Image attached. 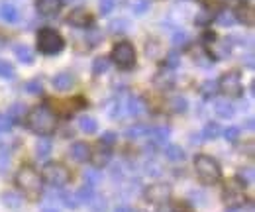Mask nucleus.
I'll use <instances>...</instances> for the list:
<instances>
[{
  "mask_svg": "<svg viewBox=\"0 0 255 212\" xmlns=\"http://www.w3.org/2000/svg\"><path fill=\"white\" fill-rule=\"evenodd\" d=\"M69 155H71L77 163H85V161H88V157H90V147H88V143H85V141H75V143L71 145Z\"/></svg>",
  "mask_w": 255,
  "mask_h": 212,
  "instance_id": "13",
  "label": "nucleus"
},
{
  "mask_svg": "<svg viewBox=\"0 0 255 212\" xmlns=\"http://www.w3.org/2000/svg\"><path fill=\"white\" fill-rule=\"evenodd\" d=\"M114 6H116V0H100V2H98V8H100V14H102V16L110 14V12L114 10Z\"/></svg>",
  "mask_w": 255,
  "mask_h": 212,
  "instance_id": "45",
  "label": "nucleus"
},
{
  "mask_svg": "<svg viewBox=\"0 0 255 212\" xmlns=\"http://www.w3.org/2000/svg\"><path fill=\"white\" fill-rule=\"evenodd\" d=\"M69 2H75V0H69Z\"/></svg>",
  "mask_w": 255,
  "mask_h": 212,
  "instance_id": "54",
  "label": "nucleus"
},
{
  "mask_svg": "<svg viewBox=\"0 0 255 212\" xmlns=\"http://www.w3.org/2000/svg\"><path fill=\"white\" fill-rule=\"evenodd\" d=\"M163 153H165V157H167L169 161H183V159L187 157L185 149H183L181 145H177V143H169V145H165Z\"/></svg>",
  "mask_w": 255,
  "mask_h": 212,
  "instance_id": "21",
  "label": "nucleus"
},
{
  "mask_svg": "<svg viewBox=\"0 0 255 212\" xmlns=\"http://www.w3.org/2000/svg\"><path fill=\"white\" fill-rule=\"evenodd\" d=\"M236 177L242 181V185H244V187L254 185V181H255V175H254V169H252V167H242V169L238 171V175H236Z\"/></svg>",
  "mask_w": 255,
  "mask_h": 212,
  "instance_id": "30",
  "label": "nucleus"
},
{
  "mask_svg": "<svg viewBox=\"0 0 255 212\" xmlns=\"http://www.w3.org/2000/svg\"><path fill=\"white\" fill-rule=\"evenodd\" d=\"M36 6H38V12L43 14V16H53V14H57L61 10L63 0H38Z\"/></svg>",
  "mask_w": 255,
  "mask_h": 212,
  "instance_id": "14",
  "label": "nucleus"
},
{
  "mask_svg": "<svg viewBox=\"0 0 255 212\" xmlns=\"http://www.w3.org/2000/svg\"><path fill=\"white\" fill-rule=\"evenodd\" d=\"M189 43V34L185 30H177L173 32V45L175 47H185Z\"/></svg>",
  "mask_w": 255,
  "mask_h": 212,
  "instance_id": "38",
  "label": "nucleus"
},
{
  "mask_svg": "<svg viewBox=\"0 0 255 212\" xmlns=\"http://www.w3.org/2000/svg\"><path fill=\"white\" fill-rule=\"evenodd\" d=\"M149 8H151L149 0H133V4H131V10L135 16H143L145 12H149Z\"/></svg>",
  "mask_w": 255,
  "mask_h": 212,
  "instance_id": "34",
  "label": "nucleus"
},
{
  "mask_svg": "<svg viewBox=\"0 0 255 212\" xmlns=\"http://www.w3.org/2000/svg\"><path fill=\"white\" fill-rule=\"evenodd\" d=\"M169 104L173 106V110H175V112H187V110H189V102H187V98H185V96H179V94L171 98Z\"/></svg>",
  "mask_w": 255,
  "mask_h": 212,
  "instance_id": "33",
  "label": "nucleus"
},
{
  "mask_svg": "<svg viewBox=\"0 0 255 212\" xmlns=\"http://www.w3.org/2000/svg\"><path fill=\"white\" fill-rule=\"evenodd\" d=\"M246 187L238 177L226 181L224 191H222V201L228 205V209H242L246 205Z\"/></svg>",
  "mask_w": 255,
  "mask_h": 212,
  "instance_id": "5",
  "label": "nucleus"
},
{
  "mask_svg": "<svg viewBox=\"0 0 255 212\" xmlns=\"http://www.w3.org/2000/svg\"><path fill=\"white\" fill-rule=\"evenodd\" d=\"M26 124H28V128H30L34 134H38V136H42V138H47V136H51V134L55 132V128H57V118H55V114H53L45 104H38V106H34V108L28 112Z\"/></svg>",
  "mask_w": 255,
  "mask_h": 212,
  "instance_id": "2",
  "label": "nucleus"
},
{
  "mask_svg": "<svg viewBox=\"0 0 255 212\" xmlns=\"http://www.w3.org/2000/svg\"><path fill=\"white\" fill-rule=\"evenodd\" d=\"M114 212H133V211H131V207H128V205H120Z\"/></svg>",
  "mask_w": 255,
  "mask_h": 212,
  "instance_id": "49",
  "label": "nucleus"
},
{
  "mask_svg": "<svg viewBox=\"0 0 255 212\" xmlns=\"http://www.w3.org/2000/svg\"><path fill=\"white\" fill-rule=\"evenodd\" d=\"M216 22H218L220 26H224V28H230V26H234V24H236L234 12H230V10H222V12H218V16H216Z\"/></svg>",
  "mask_w": 255,
  "mask_h": 212,
  "instance_id": "27",
  "label": "nucleus"
},
{
  "mask_svg": "<svg viewBox=\"0 0 255 212\" xmlns=\"http://www.w3.org/2000/svg\"><path fill=\"white\" fill-rule=\"evenodd\" d=\"M75 197H77L79 205H88V203L92 201V197H94V187L88 185V183H85V185L75 193Z\"/></svg>",
  "mask_w": 255,
  "mask_h": 212,
  "instance_id": "23",
  "label": "nucleus"
},
{
  "mask_svg": "<svg viewBox=\"0 0 255 212\" xmlns=\"http://www.w3.org/2000/svg\"><path fill=\"white\" fill-rule=\"evenodd\" d=\"M240 138V128L238 126H228L224 130V140L226 141H236Z\"/></svg>",
  "mask_w": 255,
  "mask_h": 212,
  "instance_id": "44",
  "label": "nucleus"
},
{
  "mask_svg": "<svg viewBox=\"0 0 255 212\" xmlns=\"http://www.w3.org/2000/svg\"><path fill=\"white\" fill-rule=\"evenodd\" d=\"M194 169H196V177L200 179L202 185L210 187V185H218L220 179H222V169L218 165V161L206 155V153H200L196 155L194 159Z\"/></svg>",
  "mask_w": 255,
  "mask_h": 212,
  "instance_id": "3",
  "label": "nucleus"
},
{
  "mask_svg": "<svg viewBox=\"0 0 255 212\" xmlns=\"http://www.w3.org/2000/svg\"><path fill=\"white\" fill-rule=\"evenodd\" d=\"M169 134H171L169 128L159 126V128H155V130H149L147 138H149V141H151L153 145H165L167 140H169Z\"/></svg>",
  "mask_w": 255,
  "mask_h": 212,
  "instance_id": "17",
  "label": "nucleus"
},
{
  "mask_svg": "<svg viewBox=\"0 0 255 212\" xmlns=\"http://www.w3.org/2000/svg\"><path fill=\"white\" fill-rule=\"evenodd\" d=\"M65 47V40L61 38L59 32L51 30V28H43L38 34V49L43 55H55L59 51H63Z\"/></svg>",
  "mask_w": 255,
  "mask_h": 212,
  "instance_id": "6",
  "label": "nucleus"
},
{
  "mask_svg": "<svg viewBox=\"0 0 255 212\" xmlns=\"http://www.w3.org/2000/svg\"><path fill=\"white\" fill-rule=\"evenodd\" d=\"M42 212H59V211H57V209H51V207H49V209H43Z\"/></svg>",
  "mask_w": 255,
  "mask_h": 212,
  "instance_id": "53",
  "label": "nucleus"
},
{
  "mask_svg": "<svg viewBox=\"0 0 255 212\" xmlns=\"http://www.w3.org/2000/svg\"><path fill=\"white\" fill-rule=\"evenodd\" d=\"M108 67H110V57L100 55V57H96V59L92 61V75H94V77H100L102 73L108 71Z\"/></svg>",
  "mask_w": 255,
  "mask_h": 212,
  "instance_id": "24",
  "label": "nucleus"
},
{
  "mask_svg": "<svg viewBox=\"0 0 255 212\" xmlns=\"http://www.w3.org/2000/svg\"><path fill=\"white\" fill-rule=\"evenodd\" d=\"M218 90L222 94H226L228 98H238L244 92V85H242V75L240 71H228L220 77L218 81Z\"/></svg>",
  "mask_w": 255,
  "mask_h": 212,
  "instance_id": "8",
  "label": "nucleus"
},
{
  "mask_svg": "<svg viewBox=\"0 0 255 212\" xmlns=\"http://www.w3.org/2000/svg\"><path fill=\"white\" fill-rule=\"evenodd\" d=\"M22 197L18 195V193H12V191H8V193H4L2 195V203H4V207H8V209H20L22 207Z\"/></svg>",
  "mask_w": 255,
  "mask_h": 212,
  "instance_id": "26",
  "label": "nucleus"
},
{
  "mask_svg": "<svg viewBox=\"0 0 255 212\" xmlns=\"http://www.w3.org/2000/svg\"><path fill=\"white\" fill-rule=\"evenodd\" d=\"M8 120L12 122V124H24L26 122V116H28V110H26V106L24 104H20V102H16V104H12L10 108H8Z\"/></svg>",
  "mask_w": 255,
  "mask_h": 212,
  "instance_id": "15",
  "label": "nucleus"
},
{
  "mask_svg": "<svg viewBox=\"0 0 255 212\" xmlns=\"http://www.w3.org/2000/svg\"><path fill=\"white\" fill-rule=\"evenodd\" d=\"M171 211L173 212H194V209L187 203V201H175L171 205Z\"/></svg>",
  "mask_w": 255,
  "mask_h": 212,
  "instance_id": "43",
  "label": "nucleus"
},
{
  "mask_svg": "<svg viewBox=\"0 0 255 212\" xmlns=\"http://www.w3.org/2000/svg\"><path fill=\"white\" fill-rule=\"evenodd\" d=\"M216 90H218V85H216L214 81H204V83L200 85V92H202L204 98H212L214 94H216Z\"/></svg>",
  "mask_w": 255,
  "mask_h": 212,
  "instance_id": "39",
  "label": "nucleus"
},
{
  "mask_svg": "<svg viewBox=\"0 0 255 212\" xmlns=\"http://www.w3.org/2000/svg\"><path fill=\"white\" fill-rule=\"evenodd\" d=\"M14 67H12V63H8V61H0V79H6V81H12L14 79Z\"/></svg>",
  "mask_w": 255,
  "mask_h": 212,
  "instance_id": "36",
  "label": "nucleus"
},
{
  "mask_svg": "<svg viewBox=\"0 0 255 212\" xmlns=\"http://www.w3.org/2000/svg\"><path fill=\"white\" fill-rule=\"evenodd\" d=\"M110 157H112L110 147H108V145H104V143H98V145L94 147V151H90V157H88V159L92 161V165H94L96 169H100V167L108 165Z\"/></svg>",
  "mask_w": 255,
  "mask_h": 212,
  "instance_id": "11",
  "label": "nucleus"
},
{
  "mask_svg": "<svg viewBox=\"0 0 255 212\" xmlns=\"http://www.w3.org/2000/svg\"><path fill=\"white\" fill-rule=\"evenodd\" d=\"M234 18H236V22L244 24L246 28H254L255 26V12L252 6H246V4L238 6L236 12H234Z\"/></svg>",
  "mask_w": 255,
  "mask_h": 212,
  "instance_id": "12",
  "label": "nucleus"
},
{
  "mask_svg": "<svg viewBox=\"0 0 255 212\" xmlns=\"http://www.w3.org/2000/svg\"><path fill=\"white\" fill-rule=\"evenodd\" d=\"M161 83H165V86L169 88V86H173V83H175V77H173V75L163 77L161 73H159V75H155V85H161Z\"/></svg>",
  "mask_w": 255,
  "mask_h": 212,
  "instance_id": "47",
  "label": "nucleus"
},
{
  "mask_svg": "<svg viewBox=\"0 0 255 212\" xmlns=\"http://www.w3.org/2000/svg\"><path fill=\"white\" fill-rule=\"evenodd\" d=\"M79 128L85 134H94L98 130V122L94 118H90V116H83V118H79Z\"/></svg>",
  "mask_w": 255,
  "mask_h": 212,
  "instance_id": "31",
  "label": "nucleus"
},
{
  "mask_svg": "<svg viewBox=\"0 0 255 212\" xmlns=\"http://www.w3.org/2000/svg\"><path fill=\"white\" fill-rule=\"evenodd\" d=\"M0 18L8 24H14V22L20 20V10L12 2H2L0 4Z\"/></svg>",
  "mask_w": 255,
  "mask_h": 212,
  "instance_id": "16",
  "label": "nucleus"
},
{
  "mask_svg": "<svg viewBox=\"0 0 255 212\" xmlns=\"http://www.w3.org/2000/svg\"><path fill=\"white\" fill-rule=\"evenodd\" d=\"M116 134L114 132H104L102 134V140H100V143H104V145H108V147H112L114 143H116Z\"/></svg>",
  "mask_w": 255,
  "mask_h": 212,
  "instance_id": "46",
  "label": "nucleus"
},
{
  "mask_svg": "<svg viewBox=\"0 0 255 212\" xmlns=\"http://www.w3.org/2000/svg\"><path fill=\"white\" fill-rule=\"evenodd\" d=\"M49 153H51V141H49V140H40L38 145H36V155H38V159H45Z\"/></svg>",
  "mask_w": 255,
  "mask_h": 212,
  "instance_id": "32",
  "label": "nucleus"
},
{
  "mask_svg": "<svg viewBox=\"0 0 255 212\" xmlns=\"http://www.w3.org/2000/svg\"><path fill=\"white\" fill-rule=\"evenodd\" d=\"M179 63H181V55H179L177 51H169V53L165 55V67H169V69H177V67H179Z\"/></svg>",
  "mask_w": 255,
  "mask_h": 212,
  "instance_id": "41",
  "label": "nucleus"
},
{
  "mask_svg": "<svg viewBox=\"0 0 255 212\" xmlns=\"http://www.w3.org/2000/svg\"><path fill=\"white\" fill-rule=\"evenodd\" d=\"M110 59L120 67V69H131L135 65V47L129 42H118L112 47Z\"/></svg>",
  "mask_w": 255,
  "mask_h": 212,
  "instance_id": "7",
  "label": "nucleus"
},
{
  "mask_svg": "<svg viewBox=\"0 0 255 212\" xmlns=\"http://www.w3.org/2000/svg\"><path fill=\"white\" fill-rule=\"evenodd\" d=\"M59 199H61V203H63L67 209H71V211L79 207V201H77V197H75L73 193H61Z\"/></svg>",
  "mask_w": 255,
  "mask_h": 212,
  "instance_id": "37",
  "label": "nucleus"
},
{
  "mask_svg": "<svg viewBox=\"0 0 255 212\" xmlns=\"http://www.w3.org/2000/svg\"><path fill=\"white\" fill-rule=\"evenodd\" d=\"M10 128H12V122L8 120V116L6 114H0V134L2 132H8Z\"/></svg>",
  "mask_w": 255,
  "mask_h": 212,
  "instance_id": "48",
  "label": "nucleus"
},
{
  "mask_svg": "<svg viewBox=\"0 0 255 212\" xmlns=\"http://www.w3.org/2000/svg\"><path fill=\"white\" fill-rule=\"evenodd\" d=\"M14 55H16V59H18L20 63H24V65H32V63H34V51H32L28 45H24V43L14 45Z\"/></svg>",
  "mask_w": 255,
  "mask_h": 212,
  "instance_id": "18",
  "label": "nucleus"
},
{
  "mask_svg": "<svg viewBox=\"0 0 255 212\" xmlns=\"http://www.w3.org/2000/svg\"><path fill=\"white\" fill-rule=\"evenodd\" d=\"M149 130H151V128L145 126V124H135V126H131V128H128V130H126V138H129V140H139V138H147Z\"/></svg>",
  "mask_w": 255,
  "mask_h": 212,
  "instance_id": "25",
  "label": "nucleus"
},
{
  "mask_svg": "<svg viewBox=\"0 0 255 212\" xmlns=\"http://www.w3.org/2000/svg\"><path fill=\"white\" fill-rule=\"evenodd\" d=\"M24 88H26V92H28V94H42L43 92V86H42V83H40V79L28 81Z\"/></svg>",
  "mask_w": 255,
  "mask_h": 212,
  "instance_id": "42",
  "label": "nucleus"
},
{
  "mask_svg": "<svg viewBox=\"0 0 255 212\" xmlns=\"http://www.w3.org/2000/svg\"><path fill=\"white\" fill-rule=\"evenodd\" d=\"M145 201L151 205H165L171 199V185L167 183H153L145 189Z\"/></svg>",
  "mask_w": 255,
  "mask_h": 212,
  "instance_id": "9",
  "label": "nucleus"
},
{
  "mask_svg": "<svg viewBox=\"0 0 255 212\" xmlns=\"http://www.w3.org/2000/svg\"><path fill=\"white\" fill-rule=\"evenodd\" d=\"M128 112L131 114V116H139L141 112H145V104H143V100L139 98V96H135V94H129L128 96Z\"/></svg>",
  "mask_w": 255,
  "mask_h": 212,
  "instance_id": "20",
  "label": "nucleus"
},
{
  "mask_svg": "<svg viewBox=\"0 0 255 212\" xmlns=\"http://www.w3.org/2000/svg\"><path fill=\"white\" fill-rule=\"evenodd\" d=\"M42 179L51 189H63L71 181V171L67 169L63 163H59V161H49L43 167Z\"/></svg>",
  "mask_w": 255,
  "mask_h": 212,
  "instance_id": "4",
  "label": "nucleus"
},
{
  "mask_svg": "<svg viewBox=\"0 0 255 212\" xmlns=\"http://www.w3.org/2000/svg\"><path fill=\"white\" fill-rule=\"evenodd\" d=\"M246 65H248V67H250V69H254V55H248V57H246Z\"/></svg>",
  "mask_w": 255,
  "mask_h": 212,
  "instance_id": "50",
  "label": "nucleus"
},
{
  "mask_svg": "<svg viewBox=\"0 0 255 212\" xmlns=\"http://www.w3.org/2000/svg\"><path fill=\"white\" fill-rule=\"evenodd\" d=\"M214 112H216L220 118H232V116L236 114V108H234V104L228 102V100H216V102H214Z\"/></svg>",
  "mask_w": 255,
  "mask_h": 212,
  "instance_id": "19",
  "label": "nucleus"
},
{
  "mask_svg": "<svg viewBox=\"0 0 255 212\" xmlns=\"http://www.w3.org/2000/svg\"><path fill=\"white\" fill-rule=\"evenodd\" d=\"M73 83H75V79H73L71 73H59V75H55V79H53L55 90H69V88L73 86Z\"/></svg>",
  "mask_w": 255,
  "mask_h": 212,
  "instance_id": "22",
  "label": "nucleus"
},
{
  "mask_svg": "<svg viewBox=\"0 0 255 212\" xmlns=\"http://www.w3.org/2000/svg\"><path fill=\"white\" fill-rule=\"evenodd\" d=\"M88 205H90V209H92L94 212H104L106 211V205H108V203H106V199H104V197H96V195H94V197H92V201H90Z\"/></svg>",
  "mask_w": 255,
  "mask_h": 212,
  "instance_id": "40",
  "label": "nucleus"
},
{
  "mask_svg": "<svg viewBox=\"0 0 255 212\" xmlns=\"http://www.w3.org/2000/svg\"><path fill=\"white\" fill-rule=\"evenodd\" d=\"M110 34H126L128 30H129V22H128L126 18H118V20H114V22H110Z\"/></svg>",
  "mask_w": 255,
  "mask_h": 212,
  "instance_id": "29",
  "label": "nucleus"
},
{
  "mask_svg": "<svg viewBox=\"0 0 255 212\" xmlns=\"http://www.w3.org/2000/svg\"><path fill=\"white\" fill-rule=\"evenodd\" d=\"M246 122H248V124H246L248 130H254V118H250V120H246Z\"/></svg>",
  "mask_w": 255,
  "mask_h": 212,
  "instance_id": "52",
  "label": "nucleus"
},
{
  "mask_svg": "<svg viewBox=\"0 0 255 212\" xmlns=\"http://www.w3.org/2000/svg\"><path fill=\"white\" fill-rule=\"evenodd\" d=\"M220 124L218 122H208L206 126H204V130H202V140H216L218 136H220Z\"/></svg>",
  "mask_w": 255,
  "mask_h": 212,
  "instance_id": "28",
  "label": "nucleus"
},
{
  "mask_svg": "<svg viewBox=\"0 0 255 212\" xmlns=\"http://www.w3.org/2000/svg\"><path fill=\"white\" fill-rule=\"evenodd\" d=\"M85 181L88 183V185H92V187H96L100 181H102V173L96 169H86L85 171Z\"/></svg>",
  "mask_w": 255,
  "mask_h": 212,
  "instance_id": "35",
  "label": "nucleus"
},
{
  "mask_svg": "<svg viewBox=\"0 0 255 212\" xmlns=\"http://www.w3.org/2000/svg\"><path fill=\"white\" fill-rule=\"evenodd\" d=\"M67 24L73 26V28L83 30L86 26H92V24H94V18H92V14H90L88 10H85V8H75V10L67 16Z\"/></svg>",
  "mask_w": 255,
  "mask_h": 212,
  "instance_id": "10",
  "label": "nucleus"
},
{
  "mask_svg": "<svg viewBox=\"0 0 255 212\" xmlns=\"http://www.w3.org/2000/svg\"><path fill=\"white\" fill-rule=\"evenodd\" d=\"M14 183L16 187L22 191L24 199L32 201V203H38L43 195V179L42 175L34 167L30 165H24L16 171V177H14Z\"/></svg>",
  "mask_w": 255,
  "mask_h": 212,
  "instance_id": "1",
  "label": "nucleus"
},
{
  "mask_svg": "<svg viewBox=\"0 0 255 212\" xmlns=\"http://www.w3.org/2000/svg\"><path fill=\"white\" fill-rule=\"evenodd\" d=\"M191 141H192V143H200V141H202V136H200V134H198V136H196V134H192Z\"/></svg>",
  "mask_w": 255,
  "mask_h": 212,
  "instance_id": "51",
  "label": "nucleus"
}]
</instances>
